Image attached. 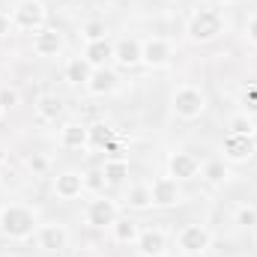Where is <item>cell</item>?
<instances>
[{
  "label": "cell",
  "mask_w": 257,
  "mask_h": 257,
  "mask_svg": "<svg viewBox=\"0 0 257 257\" xmlns=\"http://www.w3.org/2000/svg\"><path fill=\"white\" fill-rule=\"evenodd\" d=\"M117 84H120V78H117L108 66H102V69H93V72H90V81H87L84 87H87L90 96H108V93L117 90Z\"/></svg>",
  "instance_id": "cell-12"
},
{
  "label": "cell",
  "mask_w": 257,
  "mask_h": 257,
  "mask_svg": "<svg viewBox=\"0 0 257 257\" xmlns=\"http://www.w3.org/2000/svg\"><path fill=\"white\" fill-rule=\"evenodd\" d=\"M0 114H3V108H0Z\"/></svg>",
  "instance_id": "cell-37"
},
{
  "label": "cell",
  "mask_w": 257,
  "mask_h": 257,
  "mask_svg": "<svg viewBox=\"0 0 257 257\" xmlns=\"http://www.w3.org/2000/svg\"><path fill=\"white\" fill-rule=\"evenodd\" d=\"M141 51H144V42L135 39V36H126V39H120L114 45V60L120 66H126V69H132V66L141 63Z\"/></svg>",
  "instance_id": "cell-15"
},
{
  "label": "cell",
  "mask_w": 257,
  "mask_h": 257,
  "mask_svg": "<svg viewBox=\"0 0 257 257\" xmlns=\"http://www.w3.org/2000/svg\"><path fill=\"white\" fill-rule=\"evenodd\" d=\"M84 60L93 66V69H102V66H108V60H114V45H111L108 39L87 42V48H84Z\"/></svg>",
  "instance_id": "cell-18"
},
{
  "label": "cell",
  "mask_w": 257,
  "mask_h": 257,
  "mask_svg": "<svg viewBox=\"0 0 257 257\" xmlns=\"http://www.w3.org/2000/svg\"><path fill=\"white\" fill-rule=\"evenodd\" d=\"M221 30H224V18L218 9H197L186 24V33L192 42H212Z\"/></svg>",
  "instance_id": "cell-2"
},
{
  "label": "cell",
  "mask_w": 257,
  "mask_h": 257,
  "mask_svg": "<svg viewBox=\"0 0 257 257\" xmlns=\"http://www.w3.org/2000/svg\"><path fill=\"white\" fill-rule=\"evenodd\" d=\"M245 36L257 45V15H254V18H248V24H245Z\"/></svg>",
  "instance_id": "cell-33"
},
{
  "label": "cell",
  "mask_w": 257,
  "mask_h": 257,
  "mask_svg": "<svg viewBox=\"0 0 257 257\" xmlns=\"http://www.w3.org/2000/svg\"><path fill=\"white\" fill-rule=\"evenodd\" d=\"M242 108H245V114H248V117L257 114V87H248V90L242 93Z\"/></svg>",
  "instance_id": "cell-30"
},
{
  "label": "cell",
  "mask_w": 257,
  "mask_h": 257,
  "mask_svg": "<svg viewBox=\"0 0 257 257\" xmlns=\"http://www.w3.org/2000/svg\"><path fill=\"white\" fill-rule=\"evenodd\" d=\"M138 254L141 257H165V248H168V239L162 230H141L138 236Z\"/></svg>",
  "instance_id": "cell-14"
},
{
  "label": "cell",
  "mask_w": 257,
  "mask_h": 257,
  "mask_svg": "<svg viewBox=\"0 0 257 257\" xmlns=\"http://www.w3.org/2000/svg\"><path fill=\"white\" fill-rule=\"evenodd\" d=\"M90 147L93 150H117L114 147V128L105 126V123H96V126H90Z\"/></svg>",
  "instance_id": "cell-21"
},
{
  "label": "cell",
  "mask_w": 257,
  "mask_h": 257,
  "mask_svg": "<svg viewBox=\"0 0 257 257\" xmlns=\"http://www.w3.org/2000/svg\"><path fill=\"white\" fill-rule=\"evenodd\" d=\"M27 168H30L33 174H45V171L51 168V162H48V156H42V153H30V156H27Z\"/></svg>",
  "instance_id": "cell-29"
},
{
  "label": "cell",
  "mask_w": 257,
  "mask_h": 257,
  "mask_svg": "<svg viewBox=\"0 0 257 257\" xmlns=\"http://www.w3.org/2000/svg\"><path fill=\"white\" fill-rule=\"evenodd\" d=\"M236 224H239V227H254L257 224V209L254 206H239V209H236Z\"/></svg>",
  "instance_id": "cell-28"
},
{
  "label": "cell",
  "mask_w": 257,
  "mask_h": 257,
  "mask_svg": "<svg viewBox=\"0 0 257 257\" xmlns=\"http://www.w3.org/2000/svg\"><path fill=\"white\" fill-rule=\"evenodd\" d=\"M36 114H39V120H45V123H57V120L63 117V102H60L54 93H42V96L36 99Z\"/></svg>",
  "instance_id": "cell-19"
},
{
  "label": "cell",
  "mask_w": 257,
  "mask_h": 257,
  "mask_svg": "<svg viewBox=\"0 0 257 257\" xmlns=\"http://www.w3.org/2000/svg\"><path fill=\"white\" fill-rule=\"evenodd\" d=\"M81 36L87 42H99V39H108V27L102 21H87V24H81Z\"/></svg>",
  "instance_id": "cell-26"
},
{
  "label": "cell",
  "mask_w": 257,
  "mask_h": 257,
  "mask_svg": "<svg viewBox=\"0 0 257 257\" xmlns=\"http://www.w3.org/2000/svg\"><path fill=\"white\" fill-rule=\"evenodd\" d=\"M102 177H105L108 186H120L128 177V162H123V159H108L105 168H102Z\"/></svg>",
  "instance_id": "cell-22"
},
{
  "label": "cell",
  "mask_w": 257,
  "mask_h": 257,
  "mask_svg": "<svg viewBox=\"0 0 257 257\" xmlns=\"http://www.w3.org/2000/svg\"><path fill=\"white\" fill-rule=\"evenodd\" d=\"M3 162H6V153H3V147H0V165H3Z\"/></svg>",
  "instance_id": "cell-35"
},
{
  "label": "cell",
  "mask_w": 257,
  "mask_h": 257,
  "mask_svg": "<svg viewBox=\"0 0 257 257\" xmlns=\"http://www.w3.org/2000/svg\"><path fill=\"white\" fill-rule=\"evenodd\" d=\"M111 227H114V239L123 242V245H135L138 236H141V227H138V221H132V218H117Z\"/></svg>",
  "instance_id": "cell-20"
},
{
  "label": "cell",
  "mask_w": 257,
  "mask_h": 257,
  "mask_svg": "<svg viewBox=\"0 0 257 257\" xmlns=\"http://www.w3.org/2000/svg\"><path fill=\"white\" fill-rule=\"evenodd\" d=\"M90 72H93V66L87 63L84 57H75V60L66 63V81L69 84H87L90 81Z\"/></svg>",
  "instance_id": "cell-23"
},
{
  "label": "cell",
  "mask_w": 257,
  "mask_h": 257,
  "mask_svg": "<svg viewBox=\"0 0 257 257\" xmlns=\"http://www.w3.org/2000/svg\"><path fill=\"white\" fill-rule=\"evenodd\" d=\"M36 242L42 251H51V254H60L69 248V230L63 224H42L36 230Z\"/></svg>",
  "instance_id": "cell-7"
},
{
  "label": "cell",
  "mask_w": 257,
  "mask_h": 257,
  "mask_svg": "<svg viewBox=\"0 0 257 257\" xmlns=\"http://www.w3.org/2000/svg\"><path fill=\"white\" fill-rule=\"evenodd\" d=\"M171 42H165V39H159V36H153V39H147L144 42V51H141V63L153 66V69H162V66L171 63Z\"/></svg>",
  "instance_id": "cell-11"
},
{
  "label": "cell",
  "mask_w": 257,
  "mask_h": 257,
  "mask_svg": "<svg viewBox=\"0 0 257 257\" xmlns=\"http://www.w3.org/2000/svg\"><path fill=\"white\" fill-rule=\"evenodd\" d=\"M81 192H84V177L78 171H63L54 177V194L60 200H75L81 197Z\"/></svg>",
  "instance_id": "cell-13"
},
{
  "label": "cell",
  "mask_w": 257,
  "mask_h": 257,
  "mask_svg": "<svg viewBox=\"0 0 257 257\" xmlns=\"http://www.w3.org/2000/svg\"><path fill=\"white\" fill-rule=\"evenodd\" d=\"M251 132H254V126H251V117H248V114H236V117L230 120V135H245V138H251Z\"/></svg>",
  "instance_id": "cell-27"
},
{
  "label": "cell",
  "mask_w": 257,
  "mask_h": 257,
  "mask_svg": "<svg viewBox=\"0 0 257 257\" xmlns=\"http://www.w3.org/2000/svg\"><path fill=\"white\" fill-rule=\"evenodd\" d=\"M105 186V177H102V171H90V174H84V189H102Z\"/></svg>",
  "instance_id": "cell-32"
},
{
  "label": "cell",
  "mask_w": 257,
  "mask_h": 257,
  "mask_svg": "<svg viewBox=\"0 0 257 257\" xmlns=\"http://www.w3.org/2000/svg\"><path fill=\"white\" fill-rule=\"evenodd\" d=\"M33 51L39 57H57L63 51V33L57 27H42L33 36Z\"/></svg>",
  "instance_id": "cell-9"
},
{
  "label": "cell",
  "mask_w": 257,
  "mask_h": 257,
  "mask_svg": "<svg viewBox=\"0 0 257 257\" xmlns=\"http://www.w3.org/2000/svg\"><path fill=\"white\" fill-rule=\"evenodd\" d=\"M212 236L203 224H186L180 233H177V248L180 254H189V257H197V254H206Z\"/></svg>",
  "instance_id": "cell-5"
},
{
  "label": "cell",
  "mask_w": 257,
  "mask_h": 257,
  "mask_svg": "<svg viewBox=\"0 0 257 257\" xmlns=\"http://www.w3.org/2000/svg\"><path fill=\"white\" fill-rule=\"evenodd\" d=\"M197 257H206V254H197Z\"/></svg>",
  "instance_id": "cell-36"
},
{
  "label": "cell",
  "mask_w": 257,
  "mask_h": 257,
  "mask_svg": "<svg viewBox=\"0 0 257 257\" xmlns=\"http://www.w3.org/2000/svg\"><path fill=\"white\" fill-rule=\"evenodd\" d=\"M197 174H200V162L194 159L192 153H171V159H168V177H174L180 183V180H194Z\"/></svg>",
  "instance_id": "cell-10"
},
{
  "label": "cell",
  "mask_w": 257,
  "mask_h": 257,
  "mask_svg": "<svg viewBox=\"0 0 257 257\" xmlns=\"http://www.w3.org/2000/svg\"><path fill=\"white\" fill-rule=\"evenodd\" d=\"M12 24L18 30H42L45 24V3L42 0H18V6L12 9Z\"/></svg>",
  "instance_id": "cell-4"
},
{
  "label": "cell",
  "mask_w": 257,
  "mask_h": 257,
  "mask_svg": "<svg viewBox=\"0 0 257 257\" xmlns=\"http://www.w3.org/2000/svg\"><path fill=\"white\" fill-rule=\"evenodd\" d=\"M36 230H39V227H36V212H33L30 206L12 203V206H3V209H0V233H3L6 239L24 242V239H30Z\"/></svg>",
  "instance_id": "cell-1"
},
{
  "label": "cell",
  "mask_w": 257,
  "mask_h": 257,
  "mask_svg": "<svg viewBox=\"0 0 257 257\" xmlns=\"http://www.w3.org/2000/svg\"><path fill=\"white\" fill-rule=\"evenodd\" d=\"M117 218H120V209H117V203L111 197L90 200V206H87V224L90 227H111Z\"/></svg>",
  "instance_id": "cell-6"
},
{
  "label": "cell",
  "mask_w": 257,
  "mask_h": 257,
  "mask_svg": "<svg viewBox=\"0 0 257 257\" xmlns=\"http://www.w3.org/2000/svg\"><path fill=\"white\" fill-rule=\"evenodd\" d=\"M200 177H203L209 186H224V183H227V177H230V171H227V165H224V162H206V165H203V171H200Z\"/></svg>",
  "instance_id": "cell-24"
},
{
  "label": "cell",
  "mask_w": 257,
  "mask_h": 257,
  "mask_svg": "<svg viewBox=\"0 0 257 257\" xmlns=\"http://www.w3.org/2000/svg\"><path fill=\"white\" fill-rule=\"evenodd\" d=\"M224 156L230 162H245L254 156V141L245 135H227L224 138Z\"/></svg>",
  "instance_id": "cell-16"
},
{
  "label": "cell",
  "mask_w": 257,
  "mask_h": 257,
  "mask_svg": "<svg viewBox=\"0 0 257 257\" xmlns=\"http://www.w3.org/2000/svg\"><path fill=\"white\" fill-rule=\"evenodd\" d=\"M171 108L180 120H197L206 111V96L197 87H180L171 99Z\"/></svg>",
  "instance_id": "cell-3"
},
{
  "label": "cell",
  "mask_w": 257,
  "mask_h": 257,
  "mask_svg": "<svg viewBox=\"0 0 257 257\" xmlns=\"http://www.w3.org/2000/svg\"><path fill=\"white\" fill-rule=\"evenodd\" d=\"M60 147H66V150H84V147H90V126L66 123L60 128Z\"/></svg>",
  "instance_id": "cell-17"
},
{
  "label": "cell",
  "mask_w": 257,
  "mask_h": 257,
  "mask_svg": "<svg viewBox=\"0 0 257 257\" xmlns=\"http://www.w3.org/2000/svg\"><path fill=\"white\" fill-rule=\"evenodd\" d=\"M126 206L128 209H150V206H153L150 186H132L126 192Z\"/></svg>",
  "instance_id": "cell-25"
},
{
  "label": "cell",
  "mask_w": 257,
  "mask_h": 257,
  "mask_svg": "<svg viewBox=\"0 0 257 257\" xmlns=\"http://www.w3.org/2000/svg\"><path fill=\"white\" fill-rule=\"evenodd\" d=\"M150 194H153V206H177L183 200V192H180V183L174 177H159L153 186H150Z\"/></svg>",
  "instance_id": "cell-8"
},
{
  "label": "cell",
  "mask_w": 257,
  "mask_h": 257,
  "mask_svg": "<svg viewBox=\"0 0 257 257\" xmlns=\"http://www.w3.org/2000/svg\"><path fill=\"white\" fill-rule=\"evenodd\" d=\"M9 27H12V21H9L6 15H0V36H6V33H9Z\"/></svg>",
  "instance_id": "cell-34"
},
{
  "label": "cell",
  "mask_w": 257,
  "mask_h": 257,
  "mask_svg": "<svg viewBox=\"0 0 257 257\" xmlns=\"http://www.w3.org/2000/svg\"><path fill=\"white\" fill-rule=\"evenodd\" d=\"M15 105H18V90L3 87V90H0V108H3V111H9V108H15Z\"/></svg>",
  "instance_id": "cell-31"
}]
</instances>
